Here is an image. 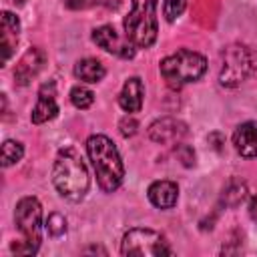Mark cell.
Segmentation results:
<instances>
[{
    "mask_svg": "<svg viewBox=\"0 0 257 257\" xmlns=\"http://www.w3.org/2000/svg\"><path fill=\"white\" fill-rule=\"evenodd\" d=\"M52 181H54L56 191L64 199L72 203H78L84 199V195L88 193L90 179H88L86 165L76 149L72 147L60 149V153L56 155L54 167H52Z\"/></svg>",
    "mask_w": 257,
    "mask_h": 257,
    "instance_id": "cell-1",
    "label": "cell"
},
{
    "mask_svg": "<svg viewBox=\"0 0 257 257\" xmlns=\"http://www.w3.org/2000/svg\"><path fill=\"white\" fill-rule=\"evenodd\" d=\"M86 153L94 167L98 187L104 193H112L120 187L124 177V167L114 143L104 135H92L86 141Z\"/></svg>",
    "mask_w": 257,
    "mask_h": 257,
    "instance_id": "cell-2",
    "label": "cell"
},
{
    "mask_svg": "<svg viewBox=\"0 0 257 257\" xmlns=\"http://www.w3.org/2000/svg\"><path fill=\"white\" fill-rule=\"evenodd\" d=\"M16 227L22 235L20 241L12 243V253L16 255H34L42 239V207L34 197H24L18 201L14 211Z\"/></svg>",
    "mask_w": 257,
    "mask_h": 257,
    "instance_id": "cell-3",
    "label": "cell"
},
{
    "mask_svg": "<svg viewBox=\"0 0 257 257\" xmlns=\"http://www.w3.org/2000/svg\"><path fill=\"white\" fill-rule=\"evenodd\" d=\"M124 38L135 48H149L157 40V0H133L124 22Z\"/></svg>",
    "mask_w": 257,
    "mask_h": 257,
    "instance_id": "cell-4",
    "label": "cell"
},
{
    "mask_svg": "<svg viewBox=\"0 0 257 257\" xmlns=\"http://www.w3.org/2000/svg\"><path fill=\"white\" fill-rule=\"evenodd\" d=\"M207 70V60L193 50H177L175 54L163 58L161 74L171 88H183L189 82L199 80Z\"/></svg>",
    "mask_w": 257,
    "mask_h": 257,
    "instance_id": "cell-5",
    "label": "cell"
},
{
    "mask_svg": "<svg viewBox=\"0 0 257 257\" xmlns=\"http://www.w3.org/2000/svg\"><path fill=\"white\" fill-rule=\"evenodd\" d=\"M255 54L243 44H231L223 50V66L219 72V82L223 86H239L255 70Z\"/></svg>",
    "mask_w": 257,
    "mask_h": 257,
    "instance_id": "cell-6",
    "label": "cell"
},
{
    "mask_svg": "<svg viewBox=\"0 0 257 257\" xmlns=\"http://www.w3.org/2000/svg\"><path fill=\"white\" fill-rule=\"evenodd\" d=\"M120 253L122 255H153V257H161V255H173V247L167 241L165 235H161L159 231L153 229H131L124 233L122 243H120Z\"/></svg>",
    "mask_w": 257,
    "mask_h": 257,
    "instance_id": "cell-7",
    "label": "cell"
},
{
    "mask_svg": "<svg viewBox=\"0 0 257 257\" xmlns=\"http://www.w3.org/2000/svg\"><path fill=\"white\" fill-rule=\"evenodd\" d=\"M92 40H94L102 50H106V52H110V54H116V56H120V58H131V56L135 54V46H133L126 38H120V36L116 34V30H114L112 26H108V24L94 28V30H92Z\"/></svg>",
    "mask_w": 257,
    "mask_h": 257,
    "instance_id": "cell-8",
    "label": "cell"
},
{
    "mask_svg": "<svg viewBox=\"0 0 257 257\" xmlns=\"http://www.w3.org/2000/svg\"><path fill=\"white\" fill-rule=\"evenodd\" d=\"M185 135H187V124L183 120H179V118H173V116L159 118L149 126L151 141L161 143V145H175Z\"/></svg>",
    "mask_w": 257,
    "mask_h": 257,
    "instance_id": "cell-9",
    "label": "cell"
},
{
    "mask_svg": "<svg viewBox=\"0 0 257 257\" xmlns=\"http://www.w3.org/2000/svg\"><path fill=\"white\" fill-rule=\"evenodd\" d=\"M58 112V104H56V86L54 82H46L40 86L38 90V100H36V106L32 108V122L34 124H42V122H48L56 116Z\"/></svg>",
    "mask_w": 257,
    "mask_h": 257,
    "instance_id": "cell-10",
    "label": "cell"
},
{
    "mask_svg": "<svg viewBox=\"0 0 257 257\" xmlns=\"http://www.w3.org/2000/svg\"><path fill=\"white\" fill-rule=\"evenodd\" d=\"M44 60H46V54H44V50H40V48H28L24 54H22V58L18 60V64H16V70H14V78H16V82L18 84H28L32 78H36V74L42 70V66H44Z\"/></svg>",
    "mask_w": 257,
    "mask_h": 257,
    "instance_id": "cell-11",
    "label": "cell"
},
{
    "mask_svg": "<svg viewBox=\"0 0 257 257\" xmlns=\"http://www.w3.org/2000/svg\"><path fill=\"white\" fill-rule=\"evenodd\" d=\"M233 145L241 157H257V122L249 120L239 124L233 133Z\"/></svg>",
    "mask_w": 257,
    "mask_h": 257,
    "instance_id": "cell-12",
    "label": "cell"
},
{
    "mask_svg": "<svg viewBox=\"0 0 257 257\" xmlns=\"http://www.w3.org/2000/svg\"><path fill=\"white\" fill-rule=\"evenodd\" d=\"M20 20L12 12H2V64H6L18 44Z\"/></svg>",
    "mask_w": 257,
    "mask_h": 257,
    "instance_id": "cell-13",
    "label": "cell"
},
{
    "mask_svg": "<svg viewBox=\"0 0 257 257\" xmlns=\"http://www.w3.org/2000/svg\"><path fill=\"white\" fill-rule=\"evenodd\" d=\"M143 96H145V86L139 76H131L118 94V104L126 112H139L143 106Z\"/></svg>",
    "mask_w": 257,
    "mask_h": 257,
    "instance_id": "cell-14",
    "label": "cell"
},
{
    "mask_svg": "<svg viewBox=\"0 0 257 257\" xmlns=\"http://www.w3.org/2000/svg\"><path fill=\"white\" fill-rule=\"evenodd\" d=\"M179 187L173 181H155L149 187V201L159 209H171L177 203Z\"/></svg>",
    "mask_w": 257,
    "mask_h": 257,
    "instance_id": "cell-15",
    "label": "cell"
},
{
    "mask_svg": "<svg viewBox=\"0 0 257 257\" xmlns=\"http://www.w3.org/2000/svg\"><path fill=\"white\" fill-rule=\"evenodd\" d=\"M104 72H106V70H104L102 62L96 60V58H82V60H78V62L74 64V76H76L78 80H82V82L94 84V82L102 80Z\"/></svg>",
    "mask_w": 257,
    "mask_h": 257,
    "instance_id": "cell-16",
    "label": "cell"
},
{
    "mask_svg": "<svg viewBox=\"0 0 257 257\" xmlns=\"http://www.w3.org/2000/svg\"><path fill=\"white\" fill-rule=\"evenodd\" d=\"M247 197V185L241 181V179H231L225 189H223V195H221V201L227 205V207H239Z\"/></svg>",
    "mask_w": 257,
    "mask_h": 257,
    "instance_id": "cell-17",
    "label": "cell"
},
{
    "mask_svg": "<svg viewBox=\"0 0 257 257\" xmlns=\"http://www.w3.org/2000/svg\"><path fill=\"white\" fill-rule=\"evenodd\" d=\"M24 155V149L18 141H4L2 145V167H10L18 163Z\"/></svg>",
    "mask_w": 257,
    "mask_h": 257,
    "instance_id": "cell-18",
    "label": "cell"
},
{
    "mask_svg": "<svg viewBox=\"0 0 257 257\" xmlns=\"http://www.w3.org/2000/svg\"><path fill=\"white\" fill-rule=\"evenodd\" d=\"M70 102L76 106V108H88L92 102H94V94L92 90H88L86 86H74L70 90Z\"/></svg>",
    "mask_w": 257,
    "mask_h": 257,
    "instance_id": "cell-19",
    "label": "cell"
},
{
    "mask_svg": "<svg viewBox=\"0 0 257 257\" xmlns=\"http://www.w3.org/2000/svg\"><path fill=\"white\" fill-rule=\"evenodd\" d=\"M46 231H48V235H52V237L64 235V231H66V219H64L60 213L48 215V219H46Z\"/></svg>",
    "mask_w": 257,
    "mask_h": 257,
    "instance_id": "cell-20",
    "label": "cell"
},
{
    "mask_svg": "<svg viewBox=\"0 0 257 257\" xmlns=\"http://www.w3.org/2000/svg\"><path fill=\"white\" fill-rule=\"evenodd\" d=\"M185 8H187V0H165V18L169 22H175Z\"/></svg>",
    "mask_w": 257,
    "mask_h": 257,
    "instance_id": "cell-21",
    "label": "cell"
},
{
    "mask_svg": "<svg viewBox=\"0 0 257 257\" xmlns=\"http://www.w3.org/2000/svg\"><path fill=\"white\" fill-rule=\"evenodd\" d=\"M175 153H177V157L183 161L185 167H191V165L195 163V153H193L191 147H187V145H177Z\"/></svg>",
    "mask_w": 257,
    "mask_h": 257,
    "instance_id": "cell-22",
    "label": "cell"
},
{
    "mask_svg": "<svg viewBox=\"0 0 257 257\" xmlns=\"http://www.w3.org/2000/svg\"><path fill=\"white\" fill-rule=\"evenodd\" d=\"M137 120L133 118V116H124L122 120H120V133H122V137H133L135 133H137Z\"/></svg>",
    "mask_w": 257,
    "mask_h": 257,
    "instance_id": "cell-23",
    "label": "cell"
},
{
    "mask_svg": "<svg viewBox=\"0 0 257 257\" xmlns=\"http://www.w3.org/2000/svg\"><path fill=\"white\" fill-rule=\"evenodd\" d=\"M249 217L257 223V195L251 197V201H249Z\"/></svg>",
    "mask_w": 257,
    "mask_h": 257,
    "instance_id": "cell-24",
    "label": "cell"
},
{
    "mask_svg": "<svg viewBox=\"0 0 257 257\" xmlns=\"http://www.w3.org/2000/svg\"><path fill=\"white\" fill-rule=\"evenodd\" d=\"M92 0H68V6H72V8H76V6H80V8H84V6H88Z\"/></svg>",
    "mask_w": 257,
    "mask_h": 257,
    "instance_id": "cell-25",
    "label": "cell"
},
{
    "mask_svg": "<svg viewBox=\"0 0 257 257\" xmlns=\"http://www.w3.org/2000/svg\"><path fill=\"white\" fill-rule=\"evenodd\" d=\"M8 2H12V4H22V0H8Z\"/></svg>",
    "mask_w": 257,
    "mask_h": 257,
    "instance_id": "cell-26",
    "label": "cell"
}]
</instances>
